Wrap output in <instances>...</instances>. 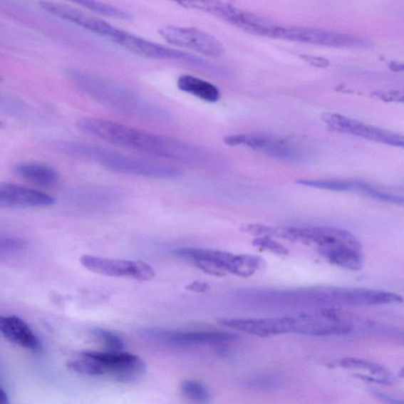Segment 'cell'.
<instances>
[{
    "instance_id": "5b68a950",
    "label": "cell",
    "mask_w": 404,
    "mask_h": 404,
    "mask_svg": "<svg viewBox=\"0 0 404 404\" xmlns=\"http://www.w3.org/2000/svg\"><path fill=\"white\" fill-rule=\"evenodd\" d=\"M95 367V376H106L123 383H135L145 375L147 367L136 355L121 351H83Z\"/></svg>"
},
{
    "instance_id": "e0dca14e",
    "label": "cell",
    "mask_w": 404,
    "mask_h": 404,
    "mask_svg": "<svg viewBox=\"0 0 404 404\" xmlns=\"http://www.w3.org/2000/svg\"><path fill=\"white\" fill-rule=\"evenodd\" d=\"M229 24L242 31L264 38H275L277 25L258 14L242 11L239 9L234 12Z\"/></svg>"
},
{
    "instance_id": "4316f807",
    "label": "cell",
    "mask_w": 404,
    "mask_h": 404,
    "mask_svg": "<svg viewBox=\"0 0 404 404\" xmlns=\"http://www.w3.org/2000/svg\"><path fill=\"white\" fill-rule=\"evenodd\" d=\"M281 385V380L276 376L261 375L249 380L247 385L254 390L264 391L276 388Z\"/></svg>"
},
{
    "instance_id": "603a6c76",
    "label": "cell",
    "mask_w": 404,
    "mask_h": 404,
    "mask_svg": "<svg viewBox=\"0 0 404 404\" xmlns=\"http://www.w3.org/2000/svg\"><path fill=\"white\" fill-rule=\"evenodd\" d=\"M70 1L106 17L121 20H130L132 19L130 13L123 11L118 9V7L98 1V0H70Z\"/></svg>"
},
{
    "instance_id": "9a60e30c",
    "label": "cell",
    "mask_w": 404,
    "mask_h": 404,
    "mask_svg": "<svg viewBox=\"0 0 404 404\" xmlns=\"http://www.w3.org/2000/svg\"><path fill=\"white\" fill-rule=\"evenodd\" d=\"M0 331L6 339L19 345V346L34 351L42 349L38 337L33 333L26 323L17 316L1 317L0 318Z\"/></svg>"
},
{
    "instance_id": "d4e9b609",
    "label": "cell",
    "mask_w": 404,
    "mask_h": 404,
    "mask_svg": "<svg viewBox=\"0 0 404 404\" xmlns=\"http://www.w3.org/2000/svg\"><path fill=\"white\" fill-rule=\"evenodd\" d=\"M92 333L105 345L108 351H121L124 348L121 338L108 330L95 328L93 329Z\"/></svg>"
},
{
    "instance_id": "d6986e66",
    "label": "cell",
    "mask_w": 404,
    "mask_h": 404,
    "mask_svg": "<svg viewBox=\"0 0 404 404\" xmlns=\"http://www.w3.org/2000/svg\"><path fill=\"white\" fill-rule=\"evenodd\" d=\"M20 177L42 187H51L58 181V174L53 167L38 162H21L14 167Z\"/></svg>"
},
{
    "instance_id": "2e32d148",
    "label": "cell",
    "mask_w": 404,
    "mask_h": 404,
    "mask_svg": "<svg viewBox=\"0 0 404 404\" xmlns=\"http://www.w3.org/2000/svg\"><path fill=\"white\" fill-rule=\"evenodd\" d=\"M318 252L328 261L338 267L358 271L363 266L362 249L348 246H329L319 247Z\"/></svg>"
},
{
    "instance_id": "30bf717a",
    "label": "cell",
    "mask_w": 404,
    "mask_h": 404,
    "mask_svg": "<svg viewBox=\"0 0 404 404\" xmlns=\"http://www.w3.org/2000/svg\"><path fill=\"white\" fill-rule=\"evenodd\" d=\"M80 262L86 269L95 274L107 276L130 277L138 281H150L155 276V271L148 263L102 258L84 255Z\"/></svg>"
},
{
    "instance_id": "5bb4252c",
    "label": "cell",
    "mask_w": 404,
    "mask_h": 404,
    "mask_svg": "<svg viewBox=\"0 0 404 404\" xmlns=\"http://www.w3.org/2000/svg\"><path fill=\"white\" fill-rule=\"evenodd\" d=\"M165 342L178 345L222 344L236 341V334L225 332H176L153 330L149 334Z\"/></svg>"
},
{
    "instance_id": "7c38bea8",
    "label": "cell",
    "mask_w": 404,
    "mask_h": 404,
    "mask_svg": "<svg viewBox=\"0 0 404 404\" xmlns=\"http://www.w3.org/2000/svg\"><path fill=\"white\" fill-rule=\"evenodd\" d=\"M220 324L238 331L260 337L296 333V317L252 319H224Z\"/></svg>"
},
{
    "instance_id": "ba28073f",
    "label": "cell",
    "mask_w": 404,
    "mask_h": 404,
    "mask_svg": "<svg viewBox=\"0 0 404 404\" xmlns=\"http://www.w3.org/2000/svg\"><path fill=\"white\" fill-rule=\"evenodd\" d=\"M159 34L168 43L197 51L203 56L219 57L225 48L215 36L196 28L168 26L159 31Z\"/></svg>"
},
{
    "instance_id": "4fadbf2b",
    "label": "cell",
    "mask_w": 404,
    "mask_h": 404,
    "mask_svg": "<svg viewBox=\"0 0 404 404\" xmlns=\"http://www.w3.org/2000/svg\"><path fill=\"white\" fill-rule=\"evenodd\" d=\"M55 198L38 190L16 183L0 186V207L5 209L42 208L55 204Z\"/></svg>"
},
{
    "instance_id": "277c9868",
    "label": "cell",
    "mask_w": 404,
    "mask_h": 404,
    "mask_svg": "<svg viewBox=\"0 0 404 404\" xmlns=\"http://www.w3.org/2000/svg\"><path fill=\"white\" fill-rule=\"evenodd\" d=\"M54 148L65 156L90 161L109 171L124 175L150 179H170L180 173L177 167L172 165L153 162L85 143L58 142Z\"/></svg>"
},
{
    "instance_id": "3957f363",
    "label": "cell",
    "mask_w": 404,
    "mask_h": 404,
    "mask_svg": "<svg viewBox=\"0 0 404 404\" xmlns=\"http://www.w3.org/2000/svg\"><path fill=\"white\" fill-rule=\"evenodd\" d=\"M71 76L87 97L113 112L148 122L165 117L163 110L113 80L81 71H73Z\"/></svg>"
},
{
    "instance_id": "8992f818",
    "label": "cell",
    "mask_w": 404,
    "mask_h": 404,
    "mask_svg": "<svg viewBox=\"0 0 404 404\" xmlns=\"http://www.w3.org/2000/svg\"><path fill=\"white\" fill-rule=\"evenodd\" d=\"M275 39L337 48H359L369 46L368 41L356 35L294 26H278Z\"/></svg>"
},
{
    "instance_id": "83f0119b",
    "label": "cell",
    "mask_w": 404,
    "mask_h": 404,
    "mask_svg": "<svg viewBox=\"0 0 404 404\" xmlns=\"http://www.w3.org/2000/svg\"><path fill=\"white\" fill-rule=\"evenodd\" d=\"M27 247L24 239L16 237H3L0 241V248L2 252H19L24 251Z\"/></svg>"
},
{
    "instance_id": "ac0fdd59",
    "label": "cell",
    "mask_w": 404,
    "mask_h": 404,
    "mask_svg": "<svg viewBox=\"0 0 404 404\" xmlns=\"http://www.w3.org/2000/svg\"><path fill=\"white\" fill-rule=\"evenodd\" d=\"M340 365L343 368L362 372L363 374L358 375L360 378L377 382L380 384H393L394 377L391 372L388 371L384 366L369 361V360L346 358L341 360Z\"/></svg>"
},
{
    "instance_id": "52a82bcc",
    "label": "cell",
    "mask_w": 404,
    "mask_h": 404,
    "mask_svg": "<svg viewBox=\"0 0 404 404\" xmlns=\"http://www.w3.org/2000/svg\"><path fill=\"white\" fill-rule=\"evenodd\" d=\"M275 237L291 242H302L321 247L348 246L362 249L361 242L348 231L336 227H276Z\"/></svg>"
},
{
    "instance_id": "9c48e42d",
    "label": "cell",
    "mask_w": 404,
    "mask_h": 404,
    "mask_svg": "<svg viewBox=\"0 0 404 404\" xmlns=\"http://www.w3.org/2000/svg\"><path fill=\"white\" fill-rule=\"evenodd\" d=\"M321 119L329 128L340 132V133L348 134L404 149V135L371 126V125L336 113L322 114Z\"/></svg>"
},
{
    "instance_id": "f1b7e54d",
    "label": "cell",
    "mask_w": 404,
    "mask_h": 404,
    "mask_svg": "<svg viewBox=\"0 0 404 404\" xmlns=\"http://www.w3.org/2000/svg\"><path fill=\"white\" fill-rule=\"evenodd\" d=\"M299 57L305 62L316 68H327L330 63L326 58L314 56L311 55H300Z\"/></svg>"
},
{
    "instance_id": "ffe728a7",
    "label": "cell",
    "mask_w": 404,
    "mask_h": 404,
    "mask_svg": "<svg viewBox=\"0 0 404 404\" xmlns=\"http://www.w3.org/2000/svg\"><path fill=\"white\" fill-rule=\"evenodd\" d=\"M179 89L195 97L209 103L219 100L220 94L218 88L207 81L192 76H182L177 82Z\"/></svg>"
},
{
    "instance_id": "1f68e13d",
    "label": "cell",
    "mask_w": 404,
    "mask_h": 404,
    "mask_svg": "<svg viewBox=\"0 0 404 404\" xmlns=\"http://www.w3.org/2000/svg\"><path fill=\"white\" fill-rule=\"evenodd\" d=\"M0 400H1L2 404L9 403V395H7L3 388H0Z\"/></svg>"
},
{
    "instance_id": "484cf974",
    "label": "cell",
    "mask_w": 404,
    "mask_h": 404,
    "mask_svg": "<svg viewBox=\"0 0 404 404\" xmlns=\"http://www.w3.org/2000/svg\"><path fill=\"white\" fill-rule=\"evenodd\" d=\"M252 244L255 247L264 249L277 255H288L289 251L284 246L269 237H260L253 240Z\"/></svg>"
},
{
    "instance_id": "6da1fadb",
    "label": "cell",
    "mask_w": 404,
    "mask_h": 404,
    "mask_svg": "<svg viewBox=\"0 0 404 404\" xmlns=\"http://www.w3.org/2000/svg\"><path fill=\"white\" fill-rule=\"evenodd\" d=\"M76 128L83 134L153 157L200 167L212 162V154L200 147L120 123L87 117L78 120Z\"/></svg>"
},
{
    "instance_id": "4dcf8cb0",
    "label": "cell",
    "mask_w": 404,
    "mask_h": 404,
    "mask_svg": "<svg viewBox=\"0 0 404 404\" xmlns=\"http://www.w3.org/2000/svg\"><path fill=\"white\" fill-rule=\"evenodd\" d=\"M380 98L387 101H396L403 103L404 104V93H388L380 95Z\"/></svg>"
},
{
    "instance_id": "f546056e",
    "label": "cell",
    "mask_w": 404,
    "mask_h": 404,
    "mask_svg": "<svg viewBox=\"0 0 404 404\" xmlns=\"http://www.w3.org/2000/svg\"><path fill=\"white\" fill-rule=\"evenodd\" d=\"M186 290L191 292L204 293L209 289V286L207 283L201 281H194L186 286Z\"/></svg>"
},
{
    "instance_id": "8fae6325",
    "label": "cell",
    "mask_w": 404,
    "mask_h": 404,
    "mask_svg": "<svg viewBox=\"0 0 404 404\" xmlns=\"http://www.w3.org/2000/svg\"><path fill=\"white\" fill-rule=\"evenodd\" d=\"M327 302L328 306H366L400 304L403 299L390 291L327 286Z\"/></svg>"
},
{
    "instance_id": "44dd1931",
    "label": "cell",
    "mask_w": 404,
    "mask_h": 404,
    "mask_svg": "<svg viewBox=\"0 0 404 404\" xmlns=\"http://www.w3.org/2000/svg\"><path fill=\"white\" fill-rule=\"evenodd\" d=\"M171 1L185 9L208 13L224 21L229 16L233 7L219 0H171Z\"/></svg>"
},
{
    "instance_id": "7402d4cb",
    "label": "cell",
    "mask_w": 404,
    "mask_h": 404,
    "mask_svg": "<svg viewBox=\"0 0 404 404\" xmlns=\"http://www.w3.org/2000/svg\"><path fill=\"white\" fill-rule=\"evenodd\" d=\"M298 185L316 189L333 191H361L365 182L362 180H299Z\"/></svg>"
},
{
    "instance_id": "cb8c5ba5",
    "label": "cell",
    "mask_w": 404,
    "mask_h": 404,
    "mask_svg": "<svg viewBox=\"0 0 404 404\" xmlns=\"http://www.w3.org/2000/svg\"><path fill=\"white\" fill-rule=\"evenodd\" d=\"M180 390L186 398L196 403H208L210 394L207 386L200 381L187 380L180 385Z\"/></svg>"
},
{
    "instance_id": "7a4b0ae2",
    "label": "cell",
    "mask_w": 404,
    "mask_h": 404,
    "mask_svg": "<svg viewBox=\"0 0 404 404\" xmlns=\"http://www.w3.org/2000/svg\"><path fill=\"white\" fill-rule=\"evenodd\" d=\"M39 4L41 9L55 17L82 27L138 56L154 60L185 62L204 68L209 66L207 61L195 56L144 39L71 6L50 1H41Z\"/></svg>"
}]
</instances>
